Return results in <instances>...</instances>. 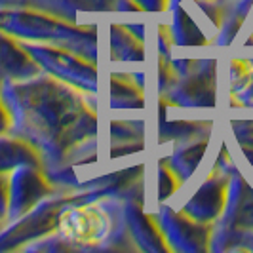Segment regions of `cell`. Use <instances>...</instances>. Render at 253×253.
Returning a JSON list of instances; mask_svg holds the SVG:
<instances>
[{
	"instance_id": "cell-1",
	"label": "cell",
	"mask_w": 253,
	"mask_h": 253,
	"mask_svg": "<svg viewBox=\"0 0 253 253\" xmlns=\"http://www.w3.org/2000/svg\"><path fill=\"white\" fill-rule=\"evenodd\" d=\"M111 225V217L103 208L95 204H84L67 208L59 215L57 228L65 240L73 242L76 246L93 248L107 240Z\"/></svg>"
},
{
	"instance_id": "cell-2",
	"label": "cell",
	"mask_w": 253,
	"mask_h": 253,
	"mask_svg": "<svg viewBox=\"0 0 253 253\" xmlns=\"http://www.w3.org/2000/svg\"><path fill=\"white\" fill-rule=\"evenodd\" d=\"M230 76H232V86L234 88H242L250 78H252V65L248 63V61H232V67H230Z\"/></svg>"
}]
</instances>
